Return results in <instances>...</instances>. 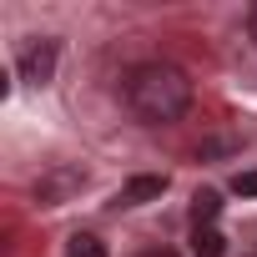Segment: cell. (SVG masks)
<instances>
[{"mask_svg":"<svg viewBox=\"0 0 257 257\" xmlns=\"http://www.w3.org/2000/svg\"><path fill=\"white\" fill-rule=\"evenodd\" d=\"M126 106L142 126H177L192 111V81L172 61H142L126 71Z\"/></svg>","mask_w":257,"mask_h":257,"instance_id":"obj_1","label":"cell"},{"mask_svg":"<svg viewBox=\"0 0 257 257\" xmlns=\"http://www.w3.org/2000/svg\"><path fill=\"white\" fill-rule=\"evenodd\" d=\"M16 71H21V81H31V86H46V81L56 76V41H31V46L21 51Z\"/></svg>","mask_w":257,"mask_h":257,"instance_id":"obj_2","label":"cell"},{"mask_svg":"<svg viewBox=\"0 0 257 257\" xmlns=\"http://www.w3.org/2000/svg\"><path fill=\"white\" fill-rule=\"evenodd\" d=\"M167 192V177H132L121 192H116V207H147Z\"/></svg>","mask_w":257,"mask_h":257,"instance_id":"obj_3","label":"cell"},{"mask_svg":"<svg viewBox=\"0 0 257 257\" xmlns=\"http://www.w3.org/2000/svg\"><path fill=\"white\" fill-rule=\"evenodd\" d=\"M192 252H197V257H222V252H227V237H222L217 227H197V232H192Z\"/></svg>","mask_w":257,"mask_h":257,"instance_id":"obj_4","label":"cell"},{"mask_svg":"<svg viewBox=\"0 0 257 257\" xmlns=\"http://www.w3.org/2000/svg\"><path fill=\"white\" fill-rule=\"evenodd\" d=\"M217 212H222V197H217V192H197V197H192V222H197V227H212Z\"/></svg>","mask_w":257,"mask_h":257,"instance_id":"obj_5","label":"cell"},{"mask_svg":"<svg viewBox=\"0 0 257 257\" xmlns=\"http://www.w3.org/2000/svg\"><path fill=\"white\" fill-rule=\"evenodd\" d=\"M66 257H106V242H101L96 232H76V237L66 242Z\"/></svg>","mask_w":257,"mask_h":257,"instance_id":"obj_6","label":"cell"},{"mask_svg":"<svg viewBox=\"0 0 257 257\" xmlns=\"http://www.w3.org/2000/svg\"><path fill=\"white\" fill-rule=\"evenodd\" d=\"M232 192L237 197H257V172H237L232 177Z\"/></svg>","mask_w":257,"mask_h":257,"instance_id":"obj_7","label":"cell"},{"mask_svg":"<svg viewBox=\"0 0 257 257\" xmlns=\"http://www.w3.org/2000/svg\"><path fill=\"white\" fill-rule=\"evenodd\" d=\"M247 36H252V46H257V6H252V16H247Z\"/></svg>","mask_w":257,"mask_h":257,"instance_id":"obj_8","label":"cell"}]
</instances>
